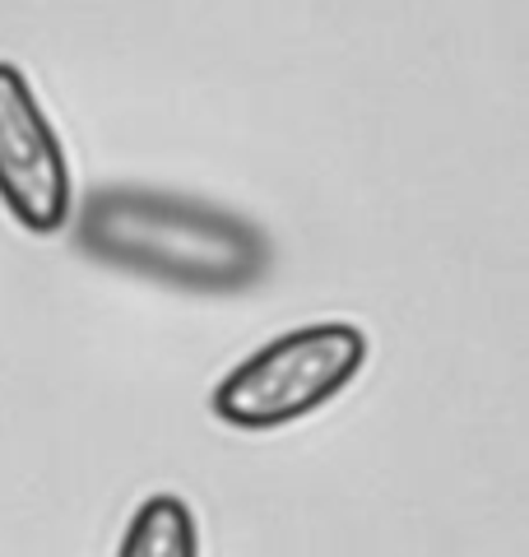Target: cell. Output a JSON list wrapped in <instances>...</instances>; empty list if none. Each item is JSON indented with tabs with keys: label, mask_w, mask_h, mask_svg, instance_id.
I'll use <instances>...</instances> for the list:
<instances>
[{
	"label": "cell",
	"mask_w": 529,
	"mask_h": 557,
	"mask_svg": "<svg viewBox=\"0 0 529 557\" xmlns=\"http://www.w3.org/2000/svg\"><path fill=\"white\" fill-rule=\"evenodd\" d=\"M75 247L112 270L186 293H242L270 270V242L256 223L209 200L145 186L84 196Z\"/></svg>",
	"instance_id": "cell-1"
},
{
	"label": "cell",
	"mask_w": 529,
	"mask_h": 557,
	"mask_svg": "<svg viewBox=\"0 0 529 557\" xmlns=\"http://www.w3.org/2000/svg\"><path fill=\"white\" fill-rule=\"evenodd\" d=\"M362 362H367V335L358 325L348 321L303 325L256 348L251 358H242L214 386L209 409L227 428L242 432L288 428L297 418L330 405L362 372Z\"/></svg>",
	"instance_id": "cell-2"
},
{
	"label": "cell",
	"mask_w": 529,
	"mask_h": 557,
	"mask_svg": "<svg viewBox=\"0 0 529 557\" xmlns=\"http://www.w3.org/2000/svg\"><path fill=\"white\" fill-rule=\"evenodd\" d=\"M0 200L28 233H61L75 209V182L33 84L0 61Z\"/></svg>",
	"instance_id": "cell-3"
},
{
	"label": "cell",
	"mask_w": 529,
	"mask_h": 557,
	"mask_svg": "<svg viewBox=\"0 0 529 557\" xmlns=\"http://www.w3.org/2000/svg\"><path fill=\"white\" fill-rule=\"evenodd\" d=\"M116 557H200L196 516L182 497L158 493L131 516V530L121 539Z\"/></svg>",
	"instance_id": "cell-4"
}]
</instances>
